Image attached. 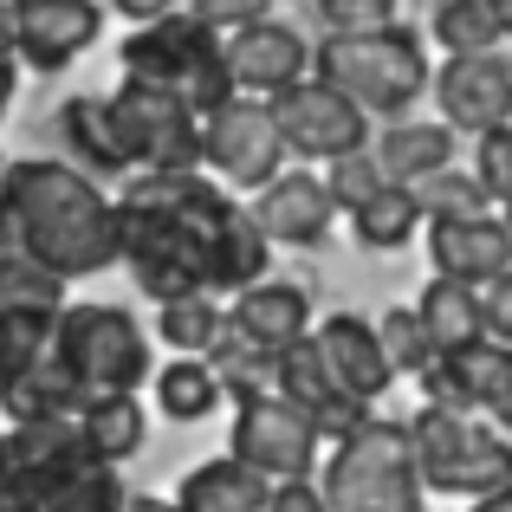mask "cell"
Segmentation results:
<instances>
[{"mask_svg":"<svg viewBox=\"0 0 512 512\" xmlns=\"http://www.w3.org/2000/svg\"><path fill=\"white\" fill-rule=\"evenodd\" d=\"M7 201L20 214L26 260H39L46 273L91 279L104 266H117V201L72 163H7Z\"/></svg>","mask_w":512,"mask_h":512,"instance_id":"7a4b0ae2","label":"cell"},{"mask_svg":"<svg viewBox=\"0 0 512 512\" xmlns=\"http://www.w3.org/2000/svg\"><path fill=\"white\" fill-rule=\"evenodd\" d=\"M318 448H325V435L312 428V415L292 409L279 389H260V396H247L234 409V435H227V454H234L240 467H253L260 480H312L318 467Z\"/></svg>","mask_w":512,"mask_h":512,"instance_id":"9c48e42d","label":"cell"},{"mask_svg":"<svg viewBox=\"0 0 512 512\" xmlns=\"http://www.w3.org/2000/svg\"><path fill=\"white\" fill-rule=\"evenodd\" d=\"M0 312H65V279L46 273L39 260H0Z\"/></svg>","mask_w":512,"mask_h":512,"instance_id":"1f68e13d","label":"cell"},{"mask_svg":"<svg viewBox=\"0 0 512 512\" xmlns=\"http://www.w3.org/2000/svg\"><path fill=\"white\" fill-rule=\"evenodd\" d=\"M409 448H415V474H422L428 493L487 500V493L512 487V441L467 409L422 402L415 422H409Z\"/></svg>","mask_w":512,"mask_h":512,"instance_id":"5b68a950","label":"cell"},{"mask_svg":"<svg viewBox=\"0 0 512 512\" xmlns=\"http://www.w3.org/2000/svg\"><path fill=\"white\" fill-rule=\"evenodd\" d=\"M188 20H201L214 39H227L253 20H273V0H188Z\"/></svg>","mask_w":512,"mask_h":512,"instance_id":"ab89813d","label":"cell"},{"mask_svg":"<svg viewBox=\"0 0 512 512\" xmlns=\"http://www.w3.org/2000/svg\"><path fill=\"white\" fill-rule=\"evenodd\" d=\"M422 389L428 402L441 409H467V415H493L500 402L512 396V344H467V350H448L422 370Z\"/></svg>","mask_w":512,"mask_h":512,"instance_id":"2e32d148","label":"cell"},{"mask_svg":"<svg viewBox=\"0 0 512 512\" xmlns=\"http://www.w3.org/2000/svg\"><path fill=\"white\" fill-rule=\"evenodd\" d=\"M376 338H383V357L396 376H422L428 363H435V344H428L422 318H415V305H396V312L376 318Z\"/></svg>","mask_w":512,"mask_h":512,"instance_id":"d590c367","label":"cell"},{"mask_svg":"<svg viewBox=\"0 0 512 512\" xmlns=\"http://www.w3.org/2000/svg\"><path fill=\"white\" fill-rule=\"evenodd\" d=\"M474 292H480V325H487V338L512 344V273L487 279V286H474Z\"/></svg>","mask_w":512,"mask_h":512,"instance_id":"60d3db41","label":"cell"},{"mask_svg":"<svg viewBox=\"0 0 512 512\" xmlns=\"http://www.w3.org/2000/svg\"><path fill=\"white\" fill-rule=\"evenodd\" d=\"M474 182L487 188L493 201L512 195V124H500V130H487V137H480V150H474Z\"/></svg>","mask_w":512,"mask_h":512,"instance_id":"f35d334b","label":"cell"},{"mask_svg":"<svg viewBox=\"0 0 512 512\" xmlns=\"http://www.w3.org/2000/svg\"><path fill=\"white\" fill-rule=\"evenodd\" d=\"M104 104H111L130 169H201V117L175 91L150 85V78H124Z\"/></svg>","mask_w":512,"mask_h":512,"instance_id":"ba28073f","label":"cell"},{"mask_svg":"<svg viewBox=\"0 0 512 512\" xmlns=\"http://www.w3.org/2000/svg\"><path fill=\"white\" fill-rule=\"evenodd\" d=\"M59 137H65V150H72V169H85L91 182L130 169L124 143H117V124H111V104H104V98H72V104H65V111H59Z\"/></svg>","mask_w":512,"mask_h":512,"instance_id":"cb8c5ba5","label":"cell"},{"mask_svg":"<svg viewBox=\"0 0 512 512\" xmlns=\"http://www.w3.org/2000/svg\"><path fill=\"white\" fill-rule=\"evenodd\" d=\"M52 350L65 357V370H72V383L85 389V402L137 396V389L156 376L150 338H143V325L124 312V305H65Z\"/></svg>","mask_w":512,"mask_h":512,"instance_id":"8992f818","label":"cell"},{"mask_svg":"<svg viewBox=\"0 0 512 512\" xmlns=\"http://www.w3.org/2000/svg\"><path fill=\"white\" fill-rule=\"evenodd\" d=\"M117 266L156 305L214 299L260 286L273 240L260 234L253 208H240L201 169H137L117 195Z\"/></svg>","mask_w":512,"mask_h":512,"instance_id":"6da1fadb","label":"cell"},{"mask_svg":"<svg viewBox=\"0 0 512 512\" xmlns=\"http://www.w3.org/2000/svg\"><path fill=\"white\" fill-rule=\"evenodd\" d=\"M0 188H7V156H0Z\"/></svg>","mask_w":512,"mask_h":512,"instance_id":"816d5d0a","label":"cell"},{"mask_svg":"<svg viewBox=\"0 0 512 512\" xmlns=\"http://www.w3.org/2000/svg\"><path fill=\"white\" fill-rule=\"evenodd\" d=\"M415 318H422L435 357H448V350H467V344L487 338V325H480V292L461 286V279H428Z\"/></svg>","mask_w":512,"mask_h":512,"instance_id":"d4e9b609","label":"cell"},{"mask_svg":"<svg viewBox=\"0 0 512 512\" xmlns=\"http://www.w3.org/2000/svg\"><path fill=\"white\" fill-rule=\"evenodd\" d=\"M493 428H500V435H506V428H512V396L500 402V409H493Z\"/></svg>","mask_w":512,"mask_h":512,"instance_id":"681fc988","label":"cell"},{"mask_svg":"<svg viewBox=\"0 0 512 512\" xmlns=\"http://www.w3.org/2000/svg\"><path fill=\"white\" fill-rule=\"evenodd\" d=\"M227 325L279 357L286 344H299L305 331H312V299H305V286H292V279H260V286L234 292Z\"/></svg>","mask_w":512,"mask_h":512,"instance_id":"ffe728a7","label":"cell"},{"mask_svg":"<svg viewBox=\"0 0 512 512\" xmlns=\"http://www.w3.org/2000/svg\"><path fill=\"white\" fill-rule=\"evenodd\" d=\"M266 111H273V124H279L286 156H305V163H338V156L370 150V117H363L338 85H325V78H299L292 91L266 98Z\"/></svg>","mask_w":512,"mask_h":512,"instance_id":"8fae6325","label":"cell"},{"mask_svg":"<svg viewBox=\"0 0 512 512\" xmlns=\"http://www.w3.org/2000/svg\"><path fill=\"white\" fill-rule=\"evenodd\" d=\"M435 104L448 130H487L512 124V59L506 52H467V59H448L435 72Z\"/></svg>","mask_w":512,"mask_h":512,"instance_id":"5bb4252c","label":"cell"},{"mask_svg":"<svg viewBox=\"0 0 512 512\" xmlns=\"http://www.w3.org/2000/svg\"><path fill=\"white\" fill-rule=\"evenodd\" d=\"M221 331H227V312L214 299L156 305V338H163V350H175V357H208Z\"/></svg>","mask_w":512,"mask_h":512,"instance_id":"4dcf8cb0","label":"cell"},{"mask_svg":"<svg viewBox=\"0 0 512 512\" xmlns=\"http://www.w3.org/2000/svg\"><path fill=\"white\" fill-rule=\"evenodd\" d=\"M111 13H124L130 26H156L175 13V0H111Z\"/></svg>","mask_w":512,"mask_h":512,"instance_id":"7bdbcfd3","label":"cell"},{"mask_svg":"<svg viewBox=\"0 0 512 512\" xmlns=\"http://www.w3.org/2000/svg\"><path fill=\"white\" fill-rule=\"evenodd\" d=\"M124 512H182V506H175V500H156V493H130Z\"/></svg>","mask_w":512,"mask_h":512,"instance_id":"7dc6e473","label":"cell"},{"mask_svg":"<svg viewBox=\"0 0 512 512\" xmlns=\"http://www.w3.org/2000/svg\"><path fill=\"white\" fill-rule=\"evenodd\" d=\"M7 7H13V59H26L33 72H65L104 33L98 0H7Z\"/></svg>","mask_w":512,"mask_h":512,"instance_id":"4fadbf2b","label":"cell"},{"mask_svg":"<svg viewBox=\"0 0 512 512\" xmlns=\"http://www.w3.org/2000/svg\"><path fill=\"white\" fill-rule=\"evenodd\" d=\"M214 370V383H221V396H234V402H247V396H260L266 383H273V350H260L253 338H240L234 325L214 338V350L201 357Z\"/></svg>","mask_w":512,"mask_h":512,"instance_id":"f546056e","label":"cell"},{"mask_svg":"<svg viewBox=\"0 0 512 512\" xmlns=\"http://www.w3.org/2000/svg\"><path fill=\"white\" fill-rule=\"evenodd\" d=\"M273 389L292 402V409L312 415V428H318L325 441H344L350 428L370 415L363 402H350L344 389H338V376H331V363H325V350H318L312 331H305L299 344H286V350L273 357Z\"/></svg>","mask_w":512,"mask_h":512,"instance_id":"9a60e30c","label":"cell"},{"mask_svg":"<svg viewBox=\"0 0 512 512\" xmlns=\"http://www.w3.org/2000/svg\"><path fill=\"white\" fill-rule=\"evenodd\" d=\"M318 350H325V363H331V376H338V389L350 402H363L370 409L376 396H383L389 383H396V370H389V357H383V338H376V325L370 318H357V312H331L325 325L312 331Z\"/></svg>","mask_w":512,"mask_h":512,"instance_id":"d6986e66","label":"cell"},{"mask_svg":"<svg viewBox=\"0 0 512 512\" xmlns=\"http://www.w3.org/2000/svg\"><path fill=\"white\" fill-rule=\"evenodd\" d=\"M221 59H227V78H234L240 98H279L299 78H312V46L286 20H253L240 33H227Z\"/></svg>","mask_w":512,"mask_h":512,"instance_id":"7c38bea8","label":"cell"},{"mask_svg":"<svg viewBox=\"0 0 512 512\" xmlns=\"http://www.w3.org/2000/svg\"><path fill=\"white\" fill-rule=\"evenodd\" d=\"M415 227H422V201H415V188H402V182H383L357 214H350V234H357V247H370V253L409 247Z\"/></svg>","mask_w":512,"mask_h":512,"instance_id":"4316f807","label":"cell"},{"mask_svg":"<svg viewBox=\"0 0 512 512\" xmlns=\"http://www.w3.org/2000/svg\"><path fill=\"white\" fill-rule=\"evenodd\" d=\"M370 156L383 163L389 182L415 188V182H428V175L454 169V130L448 124H415V117H396V124L376 137Z\"/></svg>","mask_w":512,"mask_h":512,"instance_id":"7402d4cb","label":"cell"},{"mask_svg":"<svg viewBox=\"0 0 512 512\" xmlns=\"http://www.w3.org/2000/svg\"><path fill=\"white\" fill-rule=\"evenodd\" d=\"M253 221L273 247H318L338 221V201H331L325 175H305V169H279L273 182L253 195Z\"/></svg>","mask_w":512,"mask_h":512,"instance_id":"e0dca14e","label":"cell"},{"mask_svg":"<svg viewBox=\"0 0 512 512\" xmlns=\"http://www.w3.org/2000/svg\"><path fill=\"white\" fill-rule=\"evenodd\" d=\"M480 7H487L493 33H500V39H512V0H480Z\"/></svg>","mask_w":512,"mask_h":512,"instance_id":"f6af8a7d","label":"cell"},{"mask_svg":"<svg viewBox=\"0 0 512 512\" xmlns=\"http://www.w3.org/2000/svg\"><path fill=\"white\" fill-rule=\"evenodd\" d=\"M78 435H85V448L98 454V461H130V454L143 448V435H150V415H143L137 396H98L78 409Z\"/></svg>","mask_w":512,"mask_h":512,"instance_id":"484cf974","label":"cell"},{"mask_svg":"<svg viewBox=\"0 0 512 512\" xmlns=\"http://www.w3.org/2000/svg\"><path fill=\"white\" fill-rule=\"evenodd\" d=\"M428 33H435V46L448 52V59H467V52H493V20L480 0H441L435 20H428Z\"/></svg>","mask_w":512,"mask_h":512,"instance_id":"e575fe53","label":"cell"},{"mask_svg":"<svg viewBox=\"0 0 512 512\" xmlns=\"http://www.w3.org/2000/svg\"><path fill=\"white\" fill-rule=\"evenodd\" d=\"M312 78L338 85L363 117H409V104L435 85L428 52L409 26H383V33H325L312 52Z\"/></svg>","mask_w":512,"mask_h":512,"instance_id":"3957f363","label":"cell"},{"mask_svg":"<svg viewBox=\"0 0 512 512\" xmlns=\"http://www.w3.org/2000/svg\"><path fill=\"white\" fill-rule=\"evenodd\" d=\"M150 396H156V409H163L169 422H201V415H214V402H227L221 383H214V370H208L201 357H169V363H156Z\"/></svg>","mask_w":512,"mask_h":512,"instance_id":"f1b7e54d","label":"cell"},{"mask_svg":"<svg viewBox=\"0 0 512 512\" xmlns=\"http://www.w3.org/2000/svg\"><path fill=\"white\" fill-rule=\"evenodd\" d=\"M415 201H422V221H467V214L493 208V195L474 182V169H441L428 182H415Z\"/></svg>","mask_w":512,"mask_h":512,"instance_id":"d6a6232c","label":"cell"},{"mask_svg":"<svg viewBox=\"0 0 512 512\" xmlns=\"http://www.w3.org/2000/svg\"><path fill=\"white\" fill-rule=\"evenodd\" d=\"M500 221H506V234H512V195L500 201Z\"/></svg>","mask_w":512,"mask_h":512,"instance_id":"f907efd6","label":"cell"},{"mask_svg":"<svg viewBox=\"0 0 512 512\" xmlns=\"http://www.w3.org/2000/svg\"><path fill=\"white\" fill-rule=\"evenodd\" d=\"M266 493H273V480H260L253 467H240L234 454H221V461H201L195 474L182 480L175 506L182 512H266Z\"/></svg>","mask_w":512,"mask_h":512,"instance_id":"603a6c76","label":"cell"},{"mask_svg":"<svg viewBox=\"0 0 512 512\" xmlns=\"http://www.w3.org/2000/svg\"><path fill=\"white\" fill-rule=\"evenodd\" d=\"M428 260L435 279H461V286H487L512 273V234L493 214H467V221H428Z\"/></svg>","mask_w":512,"mask_h":512,"instance_id":"ac0fdd59","label":"cell"},{"mask_svg":"<svg viewBox=\"0 0 512 512\" xmlns=\"http://www.w3.org/2000/svg\"><path fill=\"white\" fill-rule=\"evenodd\" d=\"M0 409H7L13 428L20 422H72V415L85 409V389L72 383V370H65L59 350H46V357H33L7 389H0Z\"/></svg>","mask_w":512,"mask_h":512,"instance_id":"44dd1931","label":"cell"},{"mask_svg":"<svg viewBox=\"0 0 512 512\" xmlns=\"http://www.w3.org/2000/svg\"><path fill=\"white\" fill-rule=\"evenodd\" d=\"M266 512H331L325 493H318V480H279L273 493H266Z\"/></svg>","mask_w":512,"mask_h":512,"instance_id":"b9f144b4","label":"cell"},{"mask_svg":"<svg viewBox=\"0 0 512 512\" xmlns=\"http://www.w3.org/2000/svg\"><path fill=\"white\" fill-rule=\"evenodd\" d=\"M124 78H150V85L175 91L195 117H208L214 104L234 98L221 39H214L201 20H188V13H169V20L137 26V33L124 39Z\"/></svg>","mask_w":512,"mask_h":512,"instance_id":"52a82bcc","label":"cell"},{"mask_svg":"<svg viewBox=\"0 0 512 512\" xmlns=\"http://www.w3.org/2000/svg\"><path fill=\"white\" fill-rule=\"evenodd\" d=\"M467 512H512V487H500V493H487V500H474Z\"/></svg>","mask_w":512,"mask_h":512,"instance_id":"c3c4849f","label":"cell"},{"mask_svg":"<svg viewBox=\"0 0 512 512\" xmlns=\"http://www.w3.org/2000/svg\"><path fill=\"white\" fill-rule=\"evenodd\" d=\"M201 163L221 175L227 188H247L260 195L279 169H286V143H279V124L266 111V98H227L201 117Z\"/></svg>","mask_w":512,"mask_h":512,"instance_id":"30bf717a","label":"cell"},{"mask_svg":"<svg viewBox=\"0 0 512 512\" xmlns=\"http://www.w3.org/2000/svg\"><path fill=\"white\" fill-rule=\"evenodd\" d=\"M52 338H59V318L52 312H0V389H7L33 357H46Z\"/></svg>","mask_w":512,"mask_h":512,"instance_id":"836d02e7","label":"cell"},{"mask_svg":"<svg viewBox=\"0 0 512 512\" xmlns=\"http://www.w3.org/2000/svg\"><path fill=\"white\" fill-rule=\"evenodd\" d=\"M0 65H20L13 59V7L7 0H0Z\"/></svg>","mask_w":512,"mask_h":512,"instance_id":"bcb514c9","label":"cell"},{"mask_svg":"<svg viewBox=\"0 0 512 512\" xmlns=\"http://www.w3.org/2000/svg\"><path fill=\"white\" fill-rule=\"evenodd\" d=\"M325 33H383L396 26V0H318Z\"/></svg>","mask_w":512,"mask_h":512,"instance_id":"74e56055","label":"cell"},{"mask_svg":"<svg viewBox=\"0 0 512 512\" xmlns=\"http://www.w3.org/2000/svg\"><path fill=\"white\" fill-rule=\"evenodd\" d=\"M124 500H130V487L98 454H78L65 474L46 480V512H124Z\"/></svg>","mask_w":512,"mask_h":512,"instance_id":"83f0119b","label":"cell"},{"mask_svg":"<svg viewBox=\"0 0 512 512\" xmlns=\"http://www.w3.org/2000/svg\"><path fill=\"white\" fill-rule=\"evenodd\" d=\"M13 91H20V65H0V124L13 111Z\"/></svg>","mask_w":512,"mask_h":512,"instance_id":"ee69618b","label":"cell"},{"mask_svg":"<svg viewBox=\"0 0 512 512\" xmlns=\"http://www.w3.org/2000/svg\"><path fill=\"white\" fill-rule=\"evenodd\" d=\"M331 512H422V474H415L409 422L363 415L344 441H331L325 480H318Z\"/></svg>","mask_w":512,"mask_h":512,"instance_id":"277c9868","label":"cell"},{"mask_svg":"<svg viewBox=\"0 0 512 512\" xmlns=\"http://www.w3.org/2000/svg\"><path fill=\"white\" fill-rule=\"evenodd\" d=\"M383 182H389V175H383V163H376L370 150H357V156H338V163L325 169V188H331V201H338L344 214H357V208H363V201H370Z\"/></svg>","mask_w":512,"mask_h":512,"instance_id":"8d00e7d4","label":"cell"}]
</instances>
